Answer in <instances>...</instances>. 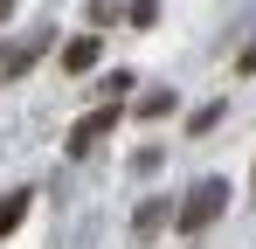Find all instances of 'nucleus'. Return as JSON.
<instances>
[{"label": "nucleus", "mask_w": 256, "mask_h": 249, "mask_svg": "<svg viewBox=\"0 0 256 249\" xmlns=\"http://www.w3.org/2000/svg\"><path fill=\"white\" fill-rule=\"evenodd\" d=\"M222 208H228V180H222V173H208V180L180 201V222H173V228H180V236H201V228H214V222H222Z\"/></svg>", "instance_id": "f257e3e1"}, {"label": "nucleus", "mask_w": 256, "mask_h": 249, "mask_svg": "<svg viewBox=\"0 0 256 249\" xmlns=\"http://www.w3.org/2000/svg\"><path fill=\"white\" fill-rule=\"evenodd\" d=\"M111 124H118V97H104L90 118H76V132H70V160H90V152L111 138Z\"/></svg>", "instance_id": "f03ea898"}, {"label": "nucleus", "mask_w": 256, "mask_h": 249, "mask_svg": "<svg viewBox=\"0 0 256 249\" xmlns=\"http://www.w3.org/2000/svg\"><path fill=\"white\" fill-rule=\"evenodd\" d=\"M48 42H56V35H48V28H42V35H28V42H0V83L28 76V70H35V62H42V56H48Z\"/></svg>", "instance_id": "7ed1b4c3"}, {"label": "nucleus", "mask_w": 256, "mask_h": 249, "mask_svg": "<svg viewBox=\"0 0 256 249\" xmlns=\"http://www.w3.org/2000/svg\"><path fill=\"white\" fill-rule=\"evenodd\" d=\"M166 222H180V201H166V194H146V201H138V214H132V236H138V242H152Z\"/></svg>", "instance_id": "20e7f679"}, {"label": "nucleus", "mask_w": 256, "mask_h": 249, "mask_svg": "<svg viewBox=\"0 0 256 249\" xmlns=\"http://www.w3.org/2000/svg\"><path fill=\"white\" fill-rule=\"evenodd\" d=\"M28 208H35V194H28V187H14V194H0V236H14V228L28 222Z\"/></svg>", "instance_id": "39448f33"}, {"label": "nucleus", "mask_w": 256, "mask_h": 249, "mask_svg": "<svg viewBox=\"0 0 256 249\" xmlns=\"http://www.w3.org/2000/svg\"><path fill=\"white\" fill-rule=\"evenodd\" d=\"M62 70H70V76L97 70V35H76V42H62Z\"/></svg>", "instance_id": "423d86ee"}, {"label": "nucleus", "mask_w": 256, "mask_h": 249, "mask_svg": "<svg viewBox=\"0 0 256 249\" xmlns=\"http://www.w3.org/2000/svg\"><path fill=\"white\" fill-rule=\"evenodd\" d=\"M132 0H90V28H104V21H125Z\"/></svg>", "instance_id": "0eeeda50"}, {"label": "nucleus", "mask_w": 256, "mask_h": 249, "mask_svg": "<svg viewBox=\"0 0 256 249\" xmlns=\"http://www.w3.org/2000/svg\"><path fill=\"white\" fill-rule=\"evenodd\" d=\"M173 111V90H152V97H138V118H166Z\"/></svg>", "instance_id": "6e6552de"}, {"label": "nucleus", "mask_w": 256, "mask_h": 249, "mask_svg": "<svg viewBox=\"0 0 256 249\" xmlns=\"http://www.w3.org/2000/svg\"><path fill=\"white\" fill-rule=\"evenodd\" d=\"M125 21H132V28H152V21H160V0H132Z\"/></svg>", "instance_id": "1a4fd4ad"}, {"label": "nucleus", "mask_w": 256, "mask_h": 249, "mask_svg": "<svg viewBox=\"0 0 256 249\" xmlns=\"http://www.w3.org/2000/svg\"><path fill=\"white\" fill-rule=\"evenodd\" d=\"M236 76H256V42L242 48V56H236Z\"/></svg>", "instance_id": "9d476101"}, {"label": "nucleus", "mask_w": 256, "mask_h": 249, "mask_svg": "<svg viewBox=\"0 0 256 249\" xmlns=\"http://www.w3.org/2000/svg\"><path fill=\"white\" fill-rule=\"evenodd\" d=\"M14 7H21V0H0V21H7V14H14Z\"/></svg>", "instance_id": "9b49d317"}, {"label": "nucleus", "mask_w": 256, "mask_h": 249, "mask_svg": "<svg viewBox=\"0 0 256 249\" xmlns=\"http://www.w3.org/2000/svg\"><path fill=\"white\" fill-rule=\"evenodd\" d=\"M250 187H256V173H250Z\"/></svg>", "instance_id": "f8f14e48"}]
</instances>
